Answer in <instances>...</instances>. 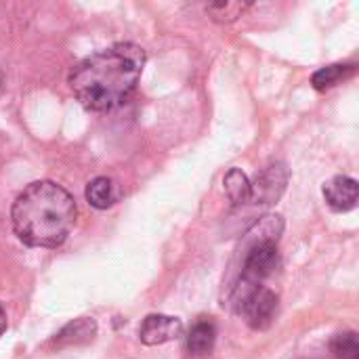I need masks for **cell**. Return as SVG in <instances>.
<instances>
[{
	"mask_svg": "<svg viewBox=\"0 0 359 359\" xmlns=\"http://www.w3.org/2000/svg\"><path fill=\"white\" fill-rule=\"evenodd\" d=\"M145 50L133 42H120L80 61L69 74V88L90 111H109L122 105L137 88Z\"/></svg>",
	"mask_w": 359,
	"mask_h": 359,
	"instance_id": "obj_1",
	"label": "cell"
},
{
	"mask_svg": "<svg viewBox=\"0 0 359 359\" xmlns=\"http://www.w3.org/2000/svg\"><path fill=\"white\" fill-rule=\"evenodd\" d=\"M76 217V200L67 189L53 181L29 183L11 208L15 236L34 248L61 246L69 238Z\"/></svg>",
	"mask_w": 359,
	"mask_h": 359,
	"instance_id": "obj_2",
	"label": "cell"
},
{
	"mask_svg": "<svg viewBox=\"0 0 359 359\" xmlns=\"http://www.w3.org/2000/svg\"><path fill=\"white\" fill-rule=\"evenodd\" d=\"M233 305L252 330H267L278 316V294L267 286L233 294Z\"/></svg>",
	"mask_w": 359,
	"mask_h": 359,
	"instance_id": "obj_3",
	"label": "cell"
},
{
	"mask_svg": "<svg viewBox=\"0 0 359 359\" xmlns=\"http://www.w3.org/2000/svg\"><path fill=\"white\" fill-rule=\"evenodd\" d=\"M181 337H183V324L179 318H172V316H160V313L147 316L139 328L141 343H145L149 347L164 345V343L177 341Z\"/></svg>",
	"mask_w": 359,
	"mask_h": 359,
	"instance_id": "obj_4",
	"label": "cell"
},
{
	"mask_svg": "<svg viewBox=\"0 0 359 359\" xmlns=\"http://www.w3.org/2000/svg\"><path fill=\"white\" fill-rule=\"evenodd\" d=\"M324 198L337 212H349L358 206V181L353 177H332L324 185Z\"/></svg>",
	"mask_w": 359,
	"mask_h": 359,
	"instance_id": "obj_5",
	"label": "cell"
},
{
	"mask_svg": "<svg viewBox=\"0 0 359 359\" xmlns=\"http://www.w3.org/2000/svg\"><path fill=\"white\" fill-rule=\"evenodd\" d=\"M217 343V326L210 318H200L194 322L185 337V351L191 358H204L215 349Z\"/></svg>",
	"mask_w": 359,
	"mask_h": 359,
	"instance_id": "obj_6",
	"label": "cell"
},
{
	"mask_svg": "<svg viewBox=\"0 0 359 359\" xmlns=\"http://www.w3.org/2000/svg\"><path fill=\"white\" fill-rule=\"evenodd\" d=\"M286 187V170L284 166H269L252 185L250 200L257 204H271L276 202Z\"/></svg>",
	"mask_w": 359,
	"mask_h": 359,
	"instance_id": "obj_7",
	"label": "cell"
},
{
	"mask_svg": "<svg viewBox=\"0 0 359 359\" xmlns=\"http://www.w3.org/2000/svg\"><path fill=\"white\" fill-rule=\"evenodd\" d=\"M97 334V322L93 318H80L72 324H67L55 339H53V345L57 349H63V347H72V345H82V343H88L93 341Z\"/></svg>",
	"mask_w": 359,
	"mask_h": 359,
	"instance_id": "obj_8",
	"label": "cell"
},
{
	"mask_svg": "<svg viewBox=\"0 0 359 359\" xmlns=\"http://www.w3.org/2000/svg\"><path fill=\"white\" fill-rule=\"evenodd\" d=\"M120 198V189L118 185L107 179V177H97L86 185V200L93 208L97 210H107L111 208Z\"/></svg>",
	"mask_w": 359,
	"mask_h": 359,
	"instance_id": "obj_9",
	"label": "cell"
},
{
	"mask_svg": "<svg viewBox=\"0 0 359 359\" xmlns=\"http://www.w3.org/2000/svg\"><path fill=\"white\" fill-rule=\"evenodd\" d=\"M353 74H355L353 63H334V65H326V67L318 69L311 78V84L318 90H326V88H332V86L341 84L343 80L351 78Z\"/></svg>",
	"mask_w": 359,
	"mask_h": 359,
	"instance_id": "obj_10",
	"label": "cell"
},
{
	"mask_svg": "<svg viewBox=\"0 0 359 359\" xmlns=\"http://www.w3.org/2000/svg\"><path fill=\"white\" fill-rule=\"evenodd\" d=\"M223 185H225V194H227V198H229V202L233 206H240V204H244V202L250 200L252 183L248 181V177L240 168H231L225 175Z\"/></svg>",
	"mask_w": 359,
	"mask_h": 359,
	"instance_id": "obj_11",
	"label": "cell"
},
{
	"mask_svg": "<svg viewBox=\"0 0 359 359\" xmlns=\"http://www.w3.org/2000/svg\"><path fill=\"white\" fill-rule=\"evenodd\" d=\"M330 353L334 359H359V341L355 332H341L330 341Z\"/></svg>",
	"mask_w": 359,
	"mask_h": 359,
	"instance_id": "obj_12",
	"label": "cell"
},
{
	"mask_svg": "<svg viewBox=\"0 0 359 359\" xmlns=\"http://www.w3.org/2000/svg\"><path fill=\"white\" fill-rule=\"evenodd\" d=\"M246 8H248V4H244V2H217V4H208L206 6V13L215 21H233Z\"/></svg>",
	"mask_w": 359,
	"mask_h": 359,
	"instance_id": "obj_13",
	"label": "cell"
},
{
	"mask_svg": "<svg viewBox=\"0 0 359 359\" xmlns=\"http://www.w3.org/2000/svg\"><path fill=\"white\" fill-rule=\"evenodd\" d=\"M4 330H6V313H4V309H2V305H0V337H2Z\"/></svg>",
	"mask_w": 359,
	"mask_h": 359,
	"instance_id": "obj_14",
	"label": "cell"
},
{
	"mask_svg": "<svg viewBox=\"0 0 359 359\" xmlns=\"http://www.w3.org/2000/svg\"><path fill=\"white\" fill-rule=\"evenodd\" d=\"M0 88H2V74H0Z\"/></svg>",
	"mask_w": 359,
	"mask_h": 359,
	"instance_id": "obj_15",
	"label": "cell"
}]
</instances>
